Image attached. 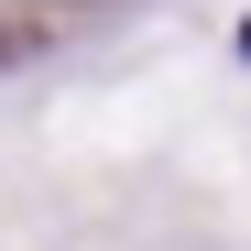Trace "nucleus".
Instances as JSON below:
<instances>
[{"label": "nucleus", "instance_id": "nucleus-1", "mask_svg": "<svg viewBox=\"0 0 251 251\" xmlns=\"http://www.w3.org/2000/svg\"><path fill=\"white\" fill-rule=\"evenodd\" d=\"M240 44H251V22H240Z\"/></svg>", "mask_w": 251, "mask_h": 251}]
</instances>
